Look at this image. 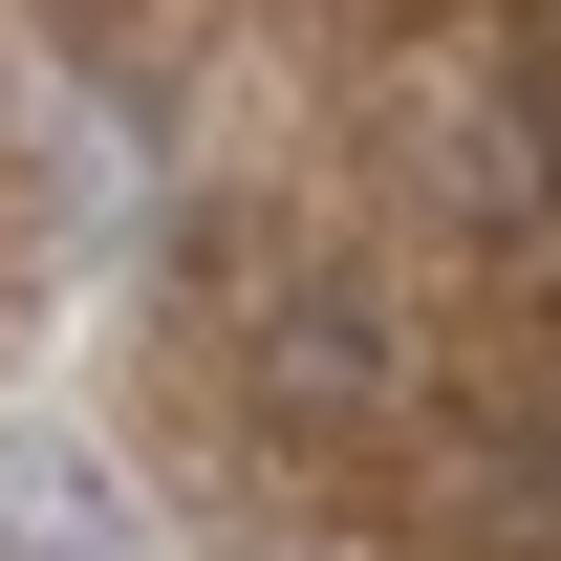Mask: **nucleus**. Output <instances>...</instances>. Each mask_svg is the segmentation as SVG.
Returning <instances> with one entry per match:
<instances>
[]
</instances>
